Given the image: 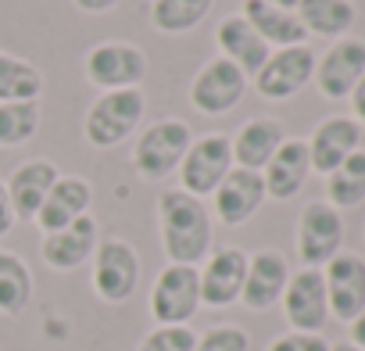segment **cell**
<instances>
[{
    "label": "cell",
    "mask_w": 365,
    "mask_h": 351,
    "mask_svg": "<svg viewBox=\"0 0 365 351\" xmlns=\"http://www.w3.org/2000/svg\"><path fill=\"white\" fill-rule=\"evenodd\" d=\"M158 237L165 262L172 265H201L215 244V223L201 198L187 190H161L158 194Z\"/></svg>",
    "instance_id": "cell-1"
},
{
    "label": "cell",
    "mask_w": 365,
    "mask_h": 351,
    "mask_svg": "<svg viewBox=\"0 0 365 351\" xmlns=\"http://www.w3.org/2000/svg\"><path fill=\"white\" fill-rule=\"evenodd\" d=\"M147 115V93L143 86L133 90H108L101 93L83 118V140L97 151H111L140 133V122Z\"/></svg>",
    "instance_id": "cell-2"
},
{
    "label": "cell",
    "mask_w": 365,
    "mask_h": 351,
    "mask_svg": "<svg viewBox=\"0 0 365 351\" xmlns=\"http://www.w3.org/2000/svg\"><path fill=\"white\" fill-rule=\"evenodd\" d=\"M194 143V129L182 118H158L150 126H140L133 143V168L140 180L161 183L172 172H179V161L187 158Z\"/></svg>",
    "instance_id": "cell-3"
},
{
    "label": "cell",
    "mask_w": 365,
    "mask_h": 351,
    "mask_svg": "<svg viewBox=\"0 0 365 351\" xmlns=\"http://www.w3.org/2000/svg\"><path fill=\"white\" fill-rule=\"evenodd\" d=\"M140 251L122 237H101L90 258V287L104 305H125L140 290Z\"/></svg>",
    "instance_id": "cell-4"
},
{
    "label": "cell",
    "mask_w": 365,
    "mask_h": 351,
    "mask_svg": "<svg viewBox=\"0 0 365 351\" xmlns=\"http://www.w3.org/2000/svg\"><path fill=\"white\" fill-rule=\"evenodd\" d=\"M154 326H190V319L201 308V276L197 265H172L154 276L150 297H147Z\"/></svg>",
    "instance_id": "cell-5"
},
{
    "label": "cell",
    "mask_w": 365,
    "mask_h": 351,
    "mask_svg": "<svg viewBox=\"0 0 365 351\" xmlns=\"http://www.w3.org/2000/svg\"><path fill=\"white\" fill-rule=\"evenodd\" d=\"M83 76L101 93L133 90V86H143L147 54H143V47H136L129 40H101L83 54Z\"/></svg>",
    "instance_id": "cell-6"
},
{
    "label": "cell",
    "mask_w": 365,
    "mask_h": 351,
    "mask_svg": "<svg viewBox=\"0 0 365 351\" xmlns=\"http://www.w3.org/2000/svg\"><path fill=\"white\" fill-rule=\"evenodd\" d=\"M233 168V147H230V136L226 133H205V136H194L187 158L179 161V190H187L194 198H212L215 187L230 176Z\"/></svg>",
    "instance_id": "cell-7"
},
{
    "label": "cell",
    "mask_w": 365,
    "mask_h": 351,
    "mask_svg": "<svg viewBox=\"0 0 365 351\" xmlns=\"http://www.w3.org/2000/svg\"><path fill=\"white\" fill-rule=\"evenodd\" d=\"M294 244L304 269H322L344 251V215L329 201H308L297 215Z\"/></svg>",
    "instance_id": "cell-8"
},
{
    "label": "cell",
    "mask_w": 365,
    "mask_h": 351,
    "mask_svg": "<svg viewBox=\"0 0 365 351\" xmlns=\"http://www.w3.org/2000/svg\"><path fill=\"white\" fill-rule=\"evenodd\" d=\"M247 76L233 65V61H226V58H208L201 68H197V76L190 79V104H194V111H201V115H208V118H219V115H226V111H233L240 101H244V93H247Z\"/></svg>",
    "instance_id": "cell-9"
},
{
    "label": "cell",
    "mask_w": 365,
    "mask_h": 351,
    "mask_svg": "<svg viewBox=\"0 0 365 351\" xmlns=\"http://www.w3.org/2000/svg\"><path fill=\"white\" fill-rule=\"evenodd\" d=\"M283 319L297 333H322L329 322V301H326V280L322 269H297L287 280V290L279 297Z\"/></svg>",
    "instance_id": "cell-10"
},
{
    "label": "cell",
    "mask_w": 365,
    "mask_h": 351,
    "mask_svg": "<svg viewBox=\"0 0 365 351\" xmlns=\"http://www.w3.org/2000/svg\"><path fill=\"white\" fill-rule=\"evenodd\" d=\"M315 76V54L308 44L301 47H283L272 51L269 61L262 65V72L255 76V90L265 101H290L297 97Z\"/></svg>",
    "instance_id": "cell-11"
},
{
    "label": "cell",
    "mask_w": 365,
    "mask_h": 351,
    "mask_svg": "<svg viewBox=\"0 0 365 351\" xmlns=\"http://www.w3.org/2000/svg\"><path fill=\"white\" fill-rule=\"evenodd\" d=\"M365 76V40L340 36L322 58H315V86L326 101H347Z\"/></svg>",
    "instance_id": "cell-12"
},
{
    "label": "cell",
    "mask_w": 365,
    "mask_h": 351,
    "mask_svg": "<svg viewBox=\"0 0 365 351\" xmlns=\"http://www.w3.org/2000/svg\"><path fill=\"white\" fill-rule=\"evenodd\" d=\"M265 180L262 172H251V168H230V176L215 187L212 194V215L222 223V226H244L258 215V208L265 205Z\"/></svg>",
    "instance_id": "cell-13"
},
{
    "label": "cell",
    "mask_w": 365,
    "mask_h": 351,
    "mask_svg": "<svg viewBox=\"0 0 365 351\" xmlns=\"http://www.w3.org/2000/svg\"><path fill=\"white\" fill-rule=\"evenodd\" d=\"M97 244H101V226H97L93 215H83V219H76V223H68L54 233H43L40 258L54 273H76L93 258Z\"/></svg>",
    "instance_id": "cell-14"
},
{
    "label": "cell",
    "mask_w": 365,
    "mask_h": 351,
    "mask_svg": "<svg viewBox=\"0 0 365 351\" xmlns=\"http://www.w3.org/2000/svg\"><path fill=\"white\" fill-rule=\"evenodd\" d=\"M201 308H230L240 301L244 276H247V251L240 248H219L201 265Z\"/></svg>",
    "instance_id": "cell-15"
},
{
    "label": "cell",
    "mask_w": 365,
    "mask_h": 351,
    "mask_svg": "<svg viewBox=\"0 0 365 351\" xmlns=\"http://www.w3.org/2000/svg\"><path fill=\"white\" fill-rule=\"evenodd\" d=\"M322 280H326L329 319L351 322L365 308V258L354 251H340L322 265Z\"/></svg>",
    "instance_id": "cell-16"
},
{
    "label": "cell",
    "mask_w": 365,
    "mask_h": 351,
    "mask_svg": "<svg viewBox=\"0 0 365 351\" xmlns=\"http://www.w3.org/2000/svg\"><path fill=\"white\" fill-rule=\"evenodd\" d=\"M290 280V262L283 251L276 248H262L255 255H247V276H244V290H240V305L251 312H269L279 305L283 290Z\"/></svg>",
    "instance_id": "cell-17"
},
{
    "label": "cell",
    "mask_w": 365,
    "mask_h": 351,
    "mask_svg": "<svg viewBox=\"0 0 365 351\" xmlns=\"http://www.w3.org/2000/svg\"><path fill=\"white\" fill-rule=\"evenodd\" d=\"M312 176V158H308V140L301 136H287L279 143V151L269 158V165L262 168L265 180V198L272 201H290L304 190Z\"/></svg>",
    "instance_id": "cell-18"
},
{
    "label": "cell",
    "mask_w": 365,
    "mask_h": 351,
    "mask_svg": "<svg viewBox=\"0 0 365 351\" xmlns=\"http://www.w3.org/2000/svg\"><path fill=\"white\" fill-rule=\"evenodd\" d=\"M361 147V126L351 115H329L322 118L312 136H308V158H312V172L329 176L344 158H351Z\"/></svg>",
    "instance_id": "cell-19"
},
{
    "label": "cell",
    "mask_w": 365,
    "mask_h": 351,
    "mask_svg": "<svg viewBox=\"0 0 365 351\" xmlns=\"http://www.w3.org/2000/svg\"><path fill=\"white\" fill-rule=\"evenodd\" d=\"M58 176H61L58 165L47 161V158H33V161H22V165L11 168L4 187H8V201L15 208V219H26V223L36 219V212L43 208L51 187L58 183Z\"/></svg>",
    "instance_id": "cell-20"
},
{
    "label": "cell",
    "mask_w": 365,
    "mask_h": 351,
    "mask_svg": "<svg viewBox=\"0 0 365 351\" xmlns=\"http://www.w3.org/2000/svg\"><path fill=\"white\" fill-rule=\"evenodd\" d=\"M287 140V126L279 118H269V115H255L247 122L237 126V133L230 136V147H233V165L237 168H251V172H262L269 165V158L279 151V143Z\"/></svg>",
    "instance_id": "cell-21"
},
{
    "label": "cell",
    "mask_w": 365,
    "mask_h": 351,
    "mask_svg": "<svg viewBox=\"0 0 365 351\" xmlns=\"http://www.w3.org/2000/svg\"><path fill=\"white\" fill-rule=\"evenodd\" d=\"M215 47H219V58L233 61L247 79H255L272 54V47L251 29V22L244 15H230L215 26Z\"/></svg>",
    "instance_id": "cell-22"
},
{
    "label": "cell",
    "mask_w": 365,
    "mask_h": 351,
    "mask_svg": "<svg viewBox=\"0 0 365 351\" xmlns=\"http://www.w3.org/2000/svg\"><path fill=\"white\" fill-rule=\"evenodd\" d=\"M90 205H93L90 180H83V176H58V183L51 187V194L33 223L40 226V233H54V230L90 215Z\"/></svg>",
    "instance_id": "cell-23"
},
{
    "label": "cell",
    "mask_w": 365,
    "mask_h": 351,
    "mask_svg": "<svg viewBox=\"0 0 365 351\" xmlns=\"http://www.w3.org/2000/svg\"><path fill=\"white\" fill-rule=\"evenodd\" d=\"M240 15L251 22V29L272 47V51H283V47H301L308 40L301 19L287 8H276V4H265V0H244Z\"/></svg>",
    "instance_id": "cell-24"
},
{
    "label": "cell",
    "mask_w": 365,
    "mask_h": 351,
    "mask_svg": "<svg viewBox=\"0 0 365 351\" xmlns=\"http://www.w3.org/2000/svg\"><path fill=\"white\" fill-rule=\"evenodd\" d=\"M294 15L301 19L308 36H326V40H340L351 33L358 8L351 0H297Z\"/></svg>",
    "instance_id": "cell-25"
},
{
    "label": "cell",
    "mask_w": 365,
    "mask_h": 351,
    "mask_svg": "<svg viewBox=\"0 0 365 351\" xmlns=\"http://www.w3.org/2000/svg\"><path fill=\"white\" fill-rule=\"evenodd\" d=\"M43 72L29 58L0 51V104H40Z\"/></svg>",
    "instance_id": "cell-26"
},
{
    "label": "cell",
    "mask_w": 365,
    "mask_h": 351,
    "mask_svg": "<svg viewBox=\"0 0 365 351\" xmlns=\"http://www.w3.org/2000/svg\"><path fill=\"white\" fill-rule=\"evenodd\" d=\"M33 301V269L15 251L0 248V315H22Z\"/></svg>",
    "instance_id": "cell-27"
},
{
    "label": "cell",
    "mask_w": 365,
    "mask_h": 351,
    "mask_svg": "<svg viewBox=\"0 0 365 351\" xmlns=\"http://www.w3.org/2000/svg\"><path fill=\"white\" fill-rule=\"evenodd\" d=\"M215 8V0H150V26L165 36L194 33Z\"/></svg>",
    "instance_id": "cell-28"
},
{
    "label": "cell",
    "mask_w": 365,
    "mask_h": 351,
    "mask_svg": "<svg viewBox=\"0 0 365 351\" xmlns=\"http://www.w3.org/2000/svg\"><path fill=\"white\" fill-rule=\"evenodd\" d=\"M326 201L344 212V208H358L365 201V151L358 147L351 158H344L329 176H326Z\"/></svg>",
    "instance_id": "cell-29"
},
{
    "label": "cell",
    "mask_w": 365,
    "mask_h": 351,
    "mask_svg": "<svg viewBox=\"0 0 365 351\" xmlns=\"http://www.w3.org/2000/svg\"><path fill=\"white\" fill-rule=\"evenodd\" d=\"M40 133V104H0V147H22Z\"/></svg>",
    "instance_id": "cell-30"
},
{
    "label": "cell",
    "mask_w": 365,
    "mask_h": 351,
    "mask_svg": "<svg viewBox=\"0 0 365 351\" xmlns=\"http://www.w3.org/2000/svg\"><path fill=\"white\" fill-rule=\"evenodd\" d=\"M197 347V330L194 326H154L136 351H194Z\"/></svg>",
    "instance_id": "cell-31"
},
{
    "label": "cell",
    "mask_w": 365,
    "mask_h": 351,
    "mask_svg": "<svg viewBox=\"0 0 365 351\" xmlns=\"http://www.w3.org/2000/svg\"><path fill=\"white\" fill-rule=\"evenodd\" d=\"M194 351H251V337L237 322H215L205 333H197Z\"/></svg>",
    "instance_id": "cell-32"
},
{
    "label": "cell",
    "mask_w": 365,
    "mask_h": 351,
    "mask_svg": "<svg viewBox=\"0 0 365 351\" xmlns=\"http://www.w3.org/2000/svg\"><path fill=\"white\" fill-rule=\"evenodd\" d=\"M265 351H329V340H326L322 333H297V330H287V333L272 337Z\"/></svg>",
    "instance_id": "cell-33"
},
{
    "label": "cell",
    "mask_w": 365,
    "mask_h": 351,
    "mask_svg": "<svg viewBox=\"0 0 365 351\" xmlns=\"http://www.w3.org/2000/svg\"><path fill=\"white\" fill-rule=\"evenodd\" d=\"M15 208H11V201H8V187H4V180H0V240H4L11 230H15Z\"/></svg>",
    "instance_id": "cell-34"
},
{
    "label": "cell",
    "mask_w": 365,
    "mask_h": 351,
    "mask_svg": "<svg viewBox=\"0 0 365 351\" xmlns=\"http://www.w3.org/2000/svg\"><path fill=\"white\" fill-rule=\"evenodd\" d=\"M72 4L83 11V15H108V11H115L122 0H72Z\"/></svg>",
    "instance_id": "cell-35"
},
{
    "label": "cell",
    "mask_w": 365,
    "mask_h": 351,
    "mask_svg": "<svg viewBox=\"0 0 365 351\" xmlns=\"http://www.w3.org/2000/svg\"><path fill=\"white\" fill-rule=\"evenodd\" d=\"M347 101H351V111H354L351 118H354L358 126H365V76L358 79V86L351 90V97H347Z\"/></svg>",
    "instance_id": "cell-36"
},
{
    "label": "cell",
    "mask_w": 365,
    "mask_h": 351,
    "mask_svg": "<svg viewBox=\"0 0 365 351\" xmlns=\"http://www.w3.org/2000/svg\"><path fill=\"white\" fill-rule=\"evenodd\" d=\"M347 340H351L354 347H361V351H365V308L347 322Z\"/></svg>",
    "instance_id": "cell-37"
},
{
    "label": "cell",
    "mask_w": 365,
    "mask_h": 351,
    "mask_svg": "<svg viewBox=\"0 0 365 351\" xmlns=\"http://www.w3.org/2000/svg\"><path fill=\"white\" fill-rule=\"evenodd\" d=\"M329 351H361V347H354L351 340H340V344H329Z\"/></svg>",
    "instance_id": "cell-38"
},
{
    "label": "cell",
    "mask_w": 365,
    "mask_h": 351,
    "mask_svg": "<svg viewBox=\"0 0 365 351\" xmlns=\"http://www.w3.org/2000/svg\"><path fill=\"white\" fill-rule=\"evenodd\" d=\"M265 4H276V8H287V11H294V8H297V0H265Z\"/></svg>",
    "instance_id": "cell-39"
}]
</instances>
